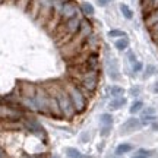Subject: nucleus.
<instances>
[{"instance_id":"412c9836","label":"nucleus","mask_w":158,"mask_h":158,"mask_svg":"<svg viewBox=\"0 0 158 158\" xmlns=\"http://www.w3.org/2000/svg\"><path fill=\"white\" fill-rule=\"evenodd\" d=\"M101 124L102 126H111L113 124V116L108 113H104L101 116Z\"/></svg>"},{"instance_id":"dca6fc26","label":"nucleus","mask_w":158,"mask_h":158,"mask_svg":"<svg viewBox=\"0 0 158 158\" xmlns=\"http://www.w3.org/2000/svg\"><path fill=\"white\" fill-rule=\"evenodd\" d=\"M126 104V100H124L123 97H116L113 101L110 102V108L111 110H118V108H122Z\"/></svg>"},{"instance_id":"2eb2a0df","label":"nucleus","mask_w":158,"mask_h":158,"mask_svg":"<svg viewBox=\"0 0 158 158\" xmlns=\"http://www.w3.org/2000/svg\"><path fill=\"white\" fill-rule=\"evenodd\" d=\"M114 47H116L118 51L127 50V47H129V40H127V37H122V38H117L116 41H114Z\"/></svg>"},{"instance_id":"a211bd4d","label":"nucleus","mask_w":158,"mask_h":158,"mask_svg":"<svg viewBox=\"0 0 158 158\" xmlns=\"http://www.w3.org/2000/svg\"><path fill=\"white\" fill-rule=\"evenodd\" d=\"M143 110V101H141V100H136L132 106H130V113L132 114H136V113H139V111H142Z\"/></svg>"},{"instance_id":"aec40b11","label":"nucleus","mask_w":158,"mask_h":158,"mask_svg":"<svg viewBox=\"0 0 158 158\" xmlns=\"http://www.w3.org/2000/svg\"><path fill=\"white\" fill-rule=\"evenodd\" d=\"M66 155H68V158H84V155L79 152L76 148H68L66 149Z\"/></svg>"},{"instance_id":"7c9ffc66","label":"nucleus","mask_w":158,"mask_h":158,"mask_svg":"<svg viewBox=\"0 0 158 158\" xmlns=\"http://www.w3.org/2000/svg\"><path fill=\"white\" fill-rule=\"evenodd\" d=\"M6 157H7V155H6L5 149H3V148L0 147V158H6Z\"/></svg>"},{"instance_id":"20e7f679","label":"nucleus","mask_w":158,"mask_h":158,"mask_svg":"<svg viewBox=\"0 0 158 158\" xmlns=\"http://www.w3.org/2000/svg\"><path fill=\"white\" fill-rule=\"evenodd\" d=\"M79 86L85 94H94L98 86V70H86L84 69L79 73Z\"/></svg>"},{"instance_id":"5701e85b","label":"nucleus","mask_w":158,"mask_h":158,"mask_svg":"<svg viewBox=\"0 0 158 158\" xmlns=\"http://www.w3.org/2000/svg\"><path fill=\"white\" fill-rule=\"evenodd\" d=\"M108 37H111V38H122V37H126V34L122 29H111L108 32Z\"/></svg>"},{"instance_id":"f03ea898","label":"nucleus","mask_w":158,"mask_h":158,"mask_svg":"<svg viewBox=\"0 0 158 158\" xmlns=\"http://www.w3.org/2000/svg\"><path fill=\"white\" fill-rule=\"evenodd\" d=\"M63 86L68 91L70 101H72L75 110H76V114L84 113L88 107V98H86V94L82 91V88L79 86V84L75 81H68V82L63 84Z\"/></svg>"},{"instance_id":"f8f14e48","label":"nucleus","mask_w":158,"mask_h":158,"mask_svg":"<svg viewBox=\"0 0 158 158\" xmlns=\"http://www.w3.org/2000/svg\"><path fill=\"white\" fill-rule=\"evenodd\" d=\"M79 9H81V13H82L84 16H86V18L92 16V15L95 13V9H94V6L91 5V3H88V2H84V3H81Z\"/></svg>"},{"instance_id":"f3484780","label":"nucleus","mask_w":158,"mask_h":158,"mask_svg":"<svg viewBox=\"0 0 158 158\" xmlns=\"http://www.w3.org/2000/svg\"><path fill=\"white\" fill-rule=\"evenodd\" d=\"M132 151V145L130 143H120L117 148H116V155H124Z\"/></svg>"},{"instance_id":"39448f33","label":"nucleus","mask_w":158,"mask_h":158,"mask_svg":"<svg viewBox=\"0 0 158 158\" xmlns=\"http://www.w3.org/2000/svg\"><path fill=\"white\" fill-rule=\"evenodd\" d=\"M35 106H37V111L41 114H50V94L47 88L43 86H37V92H35Z\"/></svg>"},{"instance_id":"72a5a7b5","label":"nucleus","mask_w":158,"mask_h":158,"mask_svg":"<svg viewBox=\"0 0 158 158\" xmlns=\"http://www.w3.org/2000/svg\"><path fill=\"white\" fill-rule=\"evenodd\" d=\"M154 43H155V44L158 45V37H157V38H154Z\"/></svg>"},{"instance_id":"ddd939ff","label":"nucleus","mask_w":158,"mask_h":158,"mask_svg":"<svg viewBox=\"0 0 158 158\" xmlns=\"http://www.w3.org/2000/svg\"><path fill=\"white\" fill-rule=\"evenodd\" d=\"M155 23H158V7L157 9H154L149 15L145 16V25H147L148 28H151V27L155 25Z\"/></svg>"},{"instance_id":"4468645a","label":"nucleus","mask_w":158,"mask_h":158,"mask_svg":"<svg viewBox=\"0 0 158 158\" xmlns=\"http://www.w3.org/2000/svg\"><path fill=\"white\" fill-rule=\"evenodd\" d=\"M154 117H155V108L154 107L143 108V111H142V122H143V123L154 120Z\"/></svg>"},{"instance_id":"cd10ccee","label":"nucleus","mask_w":158,"mask_h":158,"mask_svg":"<svg viewBox=\"0 0 158 158\" xmlns=\"http://www.w3.org/2000/svg\"><path fill=\"white\" fill-rule=\"evenodd\" d=\"M110 130H111V126H102L101 127V136H108Z\"/></svg>"},{"instance_id":"0eeeda50","label":"nucleus","mask_w":158,"mask_h":158,"mask_svg":"<svg viewBox=\"0 0 158 158\" xmlns=\"http://www.w3.org/2000/svg\"><path fill=\"white\" fill-rule=\"evenodd\" d=\"M84 66L86 70H98V66H100V57H98V53L97 51H92V53H88V56L85 59Z\"/></svg>"},{"instance_id":"f257e3e1","label":"nucleus","mask_w":158,"mask_h":158,"mask_svg":"<svg viewBox=\"0 0 158 158\" xmlns=\"http://www.w3.org/2000/svg\"><path fill=\"white\" fill-rule=\"evenodd\" d=\"M47 89L56 95L59 107H60V111H62V117L73 118L75 114H76V110H75L73 104L70 101V97H69L66 88L63 86V84H51Z\"/></svg>"},{"instance_id":"7ed1b4c3","label":"nucleus","mask_w":158,"mask_h":158,"mask_svg":"<svg viewBox=\"0 0 158 158\" xmlns=\"http://www.w3.org/2000/svg\"><path fill=\"white\" fill-rule=\"evenodd\" d=\"M81 22H82V16L78 15V16L72 18L69 21H64V22L59 23V27L56 28V37L60 41V45L66 44L68 41H70L75 35L78 34Z\"/></svg>"},{"instance_id":"a878e982","label":"nucleus","mask_w":158,"mask_h":158,"mask_svg":"<svg viewBox=\"0 0 158 158\" xmlns=\"http://www.w3.org/2000/svg\"><path fill=\"white\" fill-rule=\"evenodd\" d=\"M132 69H133V72H142L143 64H142L141 62H138V60H136L135 63H132Z\"/></svg>"},{"instance_id":"b1692460","label":"nucleus","mask_w":158,"mask_h":158,"mask_svg":"<svg viewBox=\"0 0 158 158\" xmlns=\"http://www.w3.org/2000/svg\"><path fill=\"white\" fill-rule=\"evenodd\" d=\"M148 157H149V151H147V149H139L132 158H148Z\"/></svg>"},{"instance_id":"c756f323","label":"nucleus","mask_w":158,"mask_h":158,"mask_svg":"<svg viewBox=\"0 0 158 158\" xmlns=\"http://www.w3.org/2000/svg\"><path fill=\"white\" fill-rule=\"evenodd\" d=\"M108 2H110V0H97V3H98L100 6H107Z\"/></svg>"},{"instance_id":"6e6552de","label":"nucleus","mask_w":158,"mask_h":158,"mask_svg":"<svg viewBox=\"0 0 158 158\" xmlns=\"http://www.w3.org/2000/svg\"><path fill=\"white\" fill-rule=\"evenodd\" d=\"M23 124H25V127L29 130V132H32L34 135H38L41 136V138H44L45 136V130L41 127V124L37 123L35 120H31V118H27L25 122H23Z\"/></svg>"},{"instance_id":"bb28decb","label":"nucleus","mask_w":158,"mask_h":158,"mask_svg":"<svg viewBox=\"0 0 158 158\" xmlns=\"http://www.w3.org/2000/svg\"><path fill=\"white\" fill-rule=\"evenodd\" d=\"M155 72H157V69L154 68V66H148V68H147V72H145V76L148 78V76H151V75H154Z\"/></svg>"},{"instance_id":"9d476101","label":"nucleus","mask_w":158,"mask_h":158,"mask_svg":"<svg viewBox=\"0 0 158 158\" xmlns=\"http://www.w3.org/2000/svg\"><path fill=\"white\" fill-rule=\"evenodd\" d=\"M139 127H141V120L132 117V118H129V120H126V122H124L122 130L126 132V133H129V132H133V130L139 129Z\"/></svg>"},{"instance_id":"6ab92c4d","label":"nucleus","mask_w":158,"mask_h":158,"mask_svg":"<svg viewBox=\"0 0 158 158\" xmlns=\"http://www.w3.org/2000/svg\"><path fill=\"white\" fill-rule=\"evenodd\" d=\"M120 12H122V15H123L126 19H132V18H133V12H132V9H130L127 5H124V3L120 5Z\"/></svg>"},{"instance_id":"4be33fe9","label":"nucleus","mask_w":158,"mask_h":158,"mask_svg":"<svg viewBox=\"0 0 158 158\" xmlns=\"http://www.w3.org/2000/svg\"><path fill=\"white\" fill-rule=\"evenodd\" d=\"M110 92H111V95H113L114 98H116V97H123L124 89L122 88V86H117V85H114V86H111Z\"/></svg>"},{"instance_id":"c85d7f7f","label":"nucleus","mask_w":158,"mask_h":158,"mask_svg":"<svg viewBox=\"0 0 158 158\" xmlns=\"http://www.w3.org/2000/svg\"><path fill=\"white\" fill-rule=\"evenodd\" d=\"M127 59H129V62H130V63H135V62H136L135 53H133V51H129V53H127Z\"/></svg>"},{"instance_id":"423d86ee","label":"nucleus","mask_w":158,"mask_h":158,"mask_svg":"<svg viewBox=\"0 0 158 158\" xmlns=\"http://www.w3.org/2000/svg\"><path fill=\"white\" fill-rule=\"evenodd\" d=\"M79 5L76 0H64L62 6V13H60V22L69 21L72 18L79 15Z\"/></svg>"},{"instance_id":"393cba45","label":"nucleus","mask_w":158,"mask_h":158,"mask_svg":"<svg viewBox=\"0 0 158 158\" xmlns=\"http://www.w3.org/2000/svg\"><path fill=\"white\" fill-rule=\"evenodd\" d=\"M149 29V34H151V38H157L158 37V23H155V25H152L151 28H148Z\"/></svg>"},{"instance_id":"c9c22d12","label":"nucleus","mask_w":158,"mask_h":158,"mask_svg":"<svg viewBox=\"0 0 158 158\" xmlns=\"http://www.w3.org/2000/svg\"><path fill=\"white\" fill-rule=\"evenodd\" d=\"M10 2H13V3H15V2H18V0H10Z\"/></svg>"},{"instance_id":"f704fd0d","label":"nucleus","mask_w":158,"mask_h":158,"mask_svg":"<svg viewBox=\"0 0 158 158\" xmlns=\"http://www.w3.org/2000/svg\"><path fill=\"white\" fill-rule=\"evenodd\" d=\"M3 2H5V0H0V5H2V3H3Z\"/></svg>"},{"instance_id":"473e14b6","label":"nucleus","mask_w":158,"mask_h":158,"mask_svg":"<svg viewBox=\"0 0 158 158\" xmlns=\"http://www.w3.org/2000/svg\"><path fill=\"white\" fill-rule=\"evenodd\" d=\"M152 129L158 130V123H152Z\"/></svg>"},{"instance_id":"e433bc0d","label":"nucleus","mask_w":158,"mask_h":158,"mask_svg":"<svg viewBox=\"0 0 158 158\" xmlns=\"http://www.w3.org/2000/svg\"><path fill=\"white\" fill-rule=\"evenodd\" d=\"M113 158H120V157H113Z\"/></svg>"},{"instance_id":"9b49d317","label":"nucleus","mask_w":158,"mask_h":158,"mask_svg":"<svg viewBox=\"0 0 158 158\" xmlns=\"http://www.w3.org/2000/svg\"><path fill=\"white\" fill-rule=\"evenodd\" d=\"M107 72L111 79H118L120 73H118V68L116 64V60H108L107 62Z\"/></svg>"},{"instance_id":"1a4fd4ad","label":"nucleus","mask_w":158,"mask_h":158,"mask_svg":"<svg viewBox=\"0 0 158 158\" xmlns=\"http://www.w3.org/2000/svg\"><path fill=\"white\" fill-rule=\"evenodd\" d=\"M35 92H37V86L35 85L28 84V82L22 84V89H21L22 98H35Z\"/></svg>"},{"instance_id":"2f4dec72","label":"nucleus","mask_w":158,"mask_h":158,"mask_svg":"<svg viewBox=\"0 0 158 158\" xmlns=\"http://www.w3.org/2000/svg\"><path fill=\"white\" fill-rule=\"evenodd\" d=\"M152 91L155 92V94H158V81L154 84V86H152Z\"/></svg>"}]
</instances>
